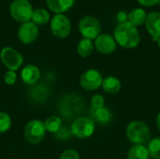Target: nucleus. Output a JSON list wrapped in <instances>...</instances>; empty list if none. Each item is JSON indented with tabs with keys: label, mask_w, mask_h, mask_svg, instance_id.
Returning <instances> with one entry per match:
<instances>
[{
	"label": "nucleus",
	"mask_w": 160,
	"mask_h": 159,
	"mask_svg": "<svg viewBox=\"0 0 160 159\" xmlns=\"http://www.w3.org/2000/svg\"><path fill=\"white\" fill-rule=\"evenodd\" d=\"M127 136L133 143L142 144L149 141L150 130L144 122L133 121L127 127Z\"/></svg>",
	"instance_id": "obj_2"
},
{
	"label": "nucleus",
	"mask_w": 160,
	"mask_h": 159,
	"mask_svg": "<svg viewBox=\"0 0 160 159\" xmlns=\"http://www.w3.org/2000/svg\"><path fill=\"white\" fill-rule=\"evenodd\" d=\"M31 20L36 25H43L50 21V14L43 8H38L33 11Z\"/></svg>",
	"instance_id": "obj_21"
},
{
	"label": "nucleus",
	"mask_w": 160,
	"mask_h": 159,
	"mask_svg": "<svg viewBox=\"0 0 160 159\" xmlns=\"http://www.w3.org/2000/svg\"><path fill=\"white\" fill-rule=\"evenodd\" d=\"M79 30L83 38L96 39L101 31L99 21L94 16H84L79 23Z\"/></svg>",
	"instance_id": "obj_4"
},
{
	"label": "nucleus",
	"mask_w": 160,
	"mask_h": 159,
	"mask_svg": "<svg viewBox=\"0 0 160 159\" xmlns=\"http://www.w3.org/2000/svg\"><path fill=\"white\" fill-rule=\"evenodd\" d=\"M148 149L142 144H135L132 146L128 154V159H149Z\"/></svg>",
	"instance_id": "obj_18"
},
{
	"label": "nucleus",
	"mask_w": 160,
	"mask_h": 159,
	"mask_svg": "<svg viewBox=\"0 0 160 159\" xmlns=\"http://www.w3.org/2000/svg\"><path fill=\"white\" fill-rule=\"evenodd\" d=\"M0 59L8 70L16 71L23 62L22 55L11 47H4L0 52Z\"/></svg>",
	"instance_id": "obj_8"
},
{
	"label": "nucleus",
	"mask_w": 160,
	"mask_h": 159,
	"mask_svg": "<svg viewBox=\"0 0 160 159\" xmlns=\"http://www.w3.org/2000/svg\"><path fill=\"white\" fill-rule=\"evenodd\" d=\"M104 98L102 96L100 95H95L92 99H91V106L92 108L91 109H94V110H97V109H100V108H103L104 107Z\"/></svg>",
	"instance_id": "obj_24"
},
{
	"label": "nucleus",
	"mask_w": 160,
	"mask_h": 159,
	"mask_svg": "<svg viewBox=\"0 0 160 159\" xmlns=\"http://www.w3.org/2000/svg\"><path fill=\"white\" fill-rule=\"evenodd\" d=\"M91 115L93 117V121H97L99 124L106 125L111 122L112 120V112L105 107L100 109H91Z\"/></svg>",
	"instance_id": "obj_15"
},
{
	"label": "nucleus",
	"mask_w": 160,
	"mask_h": 159,
	"mask_svg": "<svg viewBox=\"0 0 160 159\" xmlns=\"http://www.w3.org/2000/svg\"><path fill=\"white\" fill-rule=\"evenodd\" d=\"M96 49L104 54H111L116 50V41L109 34H101L95 39Z\"/></svg>",
	"instance_id": "obj_11"
},
{
	"label": "nucleus",
	"mask_w": 160,
	"mask_h": 159,
	"mask_svg": "<svg viewBox=\"0 0 160 159\" xmlns=\"http://www.w3.org/2000/svg\"><path fill=\"white\" fill-rule=\"evenodd\" d=\"M40 77V71L38 67L34 65H28L24 67L21 72V79L22 81L28 85L35 84Z\"/></svg>",
	"instance_id": "obj_13"
},
{
	"label": "nucleus",
	"mask_w": 160,
	"mask_h": 159,
	"mask_svg": "<svg viewBox=\"0 0 160 159\" xmlns=\"http://www.w3.org/2000/svg\"><path fill=\"white\" fill-rule=\"evenodd\" d=\"M137 1L143 7H153L158 4L159 2V0H137Z\"/></svg>",
	"instance_id": "obj_27"
},
{
	"label": "nucleus",
	"mask_w": 160,
	"mask_h": 159,
	"mask_svg": "<svg viewBox=\"0 0 160 159\" xmlns=\"http://www.w3.org/2000/svg\"><path fill=\"white\" fill-rule=\"evenodd\" d=\"M101 86L105 92L109 94H116L121 89V82L117 78L110 76L103 79Z\"/></svg>",
	"instance_id": "obj_17"
},
{
	"label": "nucleus",
	"mask_w": 160,
	"mask_h": 159,
	"mask_svg": "<svg viewBox=\"0 0 160 159\" xmlns=\"http://www.w3.org/2000/svg\"><path fill=\"white\" fill-rule=\"evenodd\" d=\"M158 47L160 48V37L158 38Z\"/></svg>",
	"instance_id": "obj_30"
},
{
	"label": "nucleus",
	"mask_w": 160,
	"mask_h": 159,
	"mask_svg": "<svg viewBox=\"0 0 160 159\" xmlns=\"http://www.w3.org/2000/svg\"><path fill=\"white\" fill-rule=\"evenodd\" d=\"M103 77L101 73L97 69H88L82 75L80 79L81 86L87 91H94L99 88L102 84Z\"/></svg>",
	"instance_id": "obj_9"
},
{
	"label": "nucleus",
	"mask_w": 160,
	"mask_h": 159,
	"mask_svg": "<svg viewBox=\"0 0 160 159\" xmlns=\"http://www.w3.org/2000/svg\"><path fill=\"white\" fill-rule=\"evenodd\" d=\"M158 4H159V6H160V0H159V2H158Z\"/></svg>",
	"instance_id": "obj_31"
},
{
	"label": "nucleus",
	"mask_w": 160,
	"mask_h": 159,
	"mask_svg": "<svg viewBox=\"0 0 160 159\" xmlns=\"http://www.w3.org/2000/svg\"><path fill=\"white\" fill-rule=\"evenodd\" d=\"M46 130L44 123L40 120H32L24 127V137L31 144H38L45 137Z\"/></svg>",
	"instance_id": "obj_6"
},
{
	"label": "nucleus",
	"mask_w": 160,
	"mask_h": 159,
	"mask_svg": "<svg viewBox=\"0 0 160 159\" xmlns=\"http://www.w3.org/2000/svg\"><path fill=\"white\" fill-rule=\"evenodd\" d=\"M94 50V43L91 39L88 38H82L80 40L77 46V52L82 57H87L89 56Z\"/></svg>",
	"instance_id": "obj_20"
},
{
	"label": "nucleus",
	"mask_w": 160,
	"mask_h": 159,
	"mask_svg": "<svg viewBox=\"0 0 160 159\" xmlns=\"http://www.w3.org/2000/svg\"><path fill=\"white\" fill-rule=\"evenodd\" d=\"M62 126H63L62 120L58 116H51L48 119H46V121L44 122L45 130L53 134H56L58 131H60Z\"/></svg>",
	"instance_id": "obj_19"
},
{
	"label": "nucleus",
	"mask_w": 160,
	"mask_h": 159,
	"mask_svg": "<svg viewBox=\"0 0 160 159\" xmlns=\"http://www.w3.org/2000/svg\"><path fill=\"white\" fill-rule=\"evenodd\" d=\"M10 127H11L10 116L6 112H0V134L9 130Z\"/></svg>",
	"instance_id": "obj_23"
},
{
	"label": "nucleus",
	"mask_w": 160,
	"mask_h": 159,
	"mask_svg": "<svg viewBox=\"0 0 160 159\" xmlns=\"http://www.w3.org/2000/svg\"><path fill=\"white\" fill-rule=\"evenodd\" d=\"M145 27L152 39L158 41L160 37V13L157 11H153L147 14L145 20Z\"/></svg>",
	"instance_id": "obj_12"
},
{
	"label": "nucleus",
	"mask_w": 160,
	"mask_h": 159,
	"mask_svg": "<svg viewBox=\"0 0 160 159\" xmlns=\"http://www.w3.org/2000/svg\"><path fill=\"white\" fill-rule=\"evenodd\" d=\"M147 149L150 157L155 159H160V138L152 140L149 142Z\"/></svg>",
	"instance_id": "obj_22"
},
{
	"label": "nucleus",
	"mask_w": 160,
	"mask_h": 159,
	"mask_svg": "<svg viewBox=\"0 0 160 159\" xmlns=\"http://www.w3.org/2000/svg\"><path fill=\"white\" fill-rule=\"evenodd\" d=\"M157 127H158V130L160 131V112L158 113V117H157Z\"/></svg>",
	"instance_id": "obj_29"
},
{
	"label": "nucleus",
	"mask_w": 160,
	"mask_h": 159,
	"mask_svg": "<svg viewBox=\"0 0 160 159\" xmlns=\"http://www.w3.org/2000/svg\"><path fill=\"white\" fill-rule=\"evenodd\" d=\"M95 132V122L92 118L82 116L77 118L71 125V133L79 139H86Z\"/></svg>",
	"instance_id": "obj_5"
},
{
	"label": "nucleus",
	"mask_w": 160,
	"mask_h": 159,
	"mask_svg": "<svg viewBox=\"0 0 160 159\" xmlns=\"http://www.w3.org/2000/svg\"><path fill=\"white\" fill-rule=\"evenodd\" d=\"M17 81V74L13 70H8L4 75V82L8 85H13Z\"/></svg>",
	"instance_id": "obj_25"
},
{
	"label": "nucleus",
	"mask_w": 160,
	"mask_h": 159,
	"mask_svg": "<svg viewBox=\"0 0 160 159\" xmlns=\"http://www.w3.org/2000/svg\"><path fill=\"white\" fill-rule=\"evenodd\" d=\"M59 159H80V155L73 149H68L61 154Z\"/></svg>",
	"instance_id": "obj_26"
},
{
	"label": "nucleus",
	"mask_w": 160,
	"mask_h": 159,
	"mask_svg": "<svg viewBox=\"0 0 160 159\" xmlns=\"http://www.w3.org/2000/svg\"><path fill=\"white\" fill-rule=\"evenodd\" d=\"M113 35L116 43L126 49H134L141 41L138 28L128 22L119 23L114 29Z\"/></svg>",
	"instance_id": "obj_1"
},
{
	"label": "nucleus",
	"mask_w": 160,
	"mask_h": 159,
	"mask_svg": "<svg viewBox=\"0 0 160 159\" xmlns=\"http://www.w3.org/2000/svg\"><path fill=\"white\" fill-rule=\"evenodd\" d=\"M117 19H118L120 23L126 22L128 20V14H127L125 11H119L117 13Z\"/></svg>",
	"instance_id": "obj_28"
},
{
	"label": "nucleus",
	"mask_w": 160,
	"mask_h": 159,
	"mask_svg": "<svg viewBox=\"0 0 160 159\" xmlns=\"http://www.w3.org/2000/svg\"><path fill=\"white\" fill-rule=\"evenodd\" d=\"M38 36V28L33 22H26L21 24L18 30V37L22 43L31 44Z\"/></svg>",
	"instance_id": "obj_10"
},
{
	"label": "nucleus",
	"mask_w": 160,
	"mask_h": 159,
	"mask_svg": "<svg viewBox=\"0 0 160 159\" xmlns=\"http://www.w3.org/2000/svg\"><path fill=\"white\" fill-rule=\"evenodd\" d=\"M146 16H147V14H146V12H145V10L143 8L137 7V8H134L133 10H131L128 13V22L137 27V26L142 25V24H143L145 22Z\"/></svg>",
	"instance_id": "obj_16"
},
{
	"label": "nucleus",
	"mask_w": 160,
	"mask_h": 159,
	"mask_svg": "<svg viewBox=\"0 0 160 159\" xmlns=\"http://www.w3.org/2000/svg\"><path fill=\"white\" fill-rule=\"evenodd\" d=\"M9 10L11 17L22 23L29 22L34 11L28 0H13L10 4Z\"/></svg>",
	"instance_id": "obj_3"
},
{
	"label": "nucleus",
	"mask_w": 160,
	"mask_h": 159,
	"mask_svg": "<svg viewBox=\"0 0 160 159\" xmlns=\"http://www.w3.org/2000/svg\"><path fill=\"white\" fill-rule=\"evenodd\" d=\"M75 0H46L48 7L56 14H62L68 10L73 5Z\"/></svg>",
	"instance_id": "obj_14"
},
{
	"label": "nucleus",
	"mask_w": 160,
	"mask_h": 159,
	"mask_svg": "<svg viewBox=\"0 0 160 159\" xmlns=\"http://www.w3.org/2000/svg\"><path fill=\"white\" fill-rule=\"evenodd\" d=\"M51 31L52 35L59 38L68 37L71 31V22L64 14H56L51 20Z\"/></svg>",
	"instance_id": "obj_7"
}]
</instances>
